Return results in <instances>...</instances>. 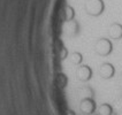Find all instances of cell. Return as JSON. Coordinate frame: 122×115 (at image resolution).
I'll return each mask as SVG.
<instances>
[{"mask_svg": "<svg viewBox=\"0 0 122 115\" xmlns=\"http://www.w3.org/2000/svg\"><path fill=\"white\" fill-rule=\"evenodd\" d=\"M84 10L90 16H100L105 10L104 0H86L84 4Z\"/></svg>", "mask_w": 122, "mask_h": 115, "instance_id": "cell-1", "label": "cell"}, {"mask_svg": "<svg viewBox=\"0 0 122 115\" xmlns=\"http://www.w3.org/2000/svg\"><path fill=\"white\" fill-rule=\"evenodd\" d=\"M95 51L96 53L100 56H107L113 52V43L108 38H99L95 43Z\"/></svg>", "mask_w": 122, "mask_h": 115, "instance_id": "cell-2", "label": "cell"}, {"mask_svg": "<svg viewBox=\"0 0 122 115\" xmlns=\"http://www.w3.org/2000/svg\"><path fill=\"white\" fill-rule=\"evenodd\" d=\"M92 75H93V71L88 65H81L76 69V77L78 81L83 82V83L90 81L92 78Z\"/></svg>", "mask_w": 122, "mask_h": 115, "instance_id": "cell-3", "label": "cell"}, {"mask_svg": "<svg viewBox=\"0 0 122 115\" xmlns=\"http://www.w3.org/2000/svg\"><path fill=\"white\" fill-rule=\"evenodd\" d=\"M96 109H97V105L93 98H85L80 101V110L82 114L91 115L96 112Z\"/></svg>", "mask_w": 122, "mask_h": 115, "instance_id": "cell-4", "label": "cell"}, {"mask_svg": "<svg viewBox=\"0 0 122 115\" xmlns=\"http://www.w3.org/2000/svg\"><path fill=\"white\" fill-rule=\"evenodd\" d=\"M98 74L104 80H109L115 75V68L111 62H104L99 67Z\"/></svg>", "mask_w": 122, "mask_h": 115, "instance_id": "cell-5", "label": "cell"}, {"mask_svg": "<svg viewBox=\"0 0 122 115\" xmlns=\"http://www.w3.org/2000/svg\"><path fill=\"white\" fill-rule=\"evenodd\" d=\"M62 31L63 34L68 36V37H75L77 36L78 31H80V25L76 21L71 20V21H67L63 23L62 25Z\"/></svg>", "mask_w": 122, "mask_h": 115, "instance_id": "cell-6", "label": "cell"}, {"mask_svg": "<svg viewBox=\"0 0 122 115\" xmlns=\"http://www.w3.org/2000/svg\"><path fill=\"white\" fill-rule=\"evenodd\" d=\"M108 36L111 39H114V40H120L122 38V24L121 23H117L114 22L112 23L108 27Z\"/></svg>", "mask_w": 122, "mask_h": 115, "instance_id": "cell-7", "label": "cell"}, {"mask_svg": "<svg viewBox=\"0 0 122 115\" xmlns=\"http://www.w3.org/2000/svg\"><path fill=\"white\" fill-rule=\"evenodd\" d=\"M77 95L81 97V100L85 98H93V90L88 85H84L77 90Z\"/></svg>", "mask_w": 122, "mask_h": 115, "instance_id": "cell-8", "label": "cell"}, {"mask_svg": "<svg viewBox=\"0 0 122 115\" xmlns=\"http://www.w3.org/2000/svg\"><path fill=\"white\" fill-rule=\"evenodd\" d=\"M98 114L99 115H113L114 114V108H113L112 105L105 102V104H102L98 107Z\"/></svg>", "mask_w": 122, "mask_h": 115, "instance_id": "cell-9", "label": "cell"}, {"mask_svg": "<svg viewBox=\"0 0 122 115\" xmlns=\"http://www.w3.org/2000/svg\"><path fill=\"white\" fill-rule=\"evenodd\" d=\"M74 17H75V9L71 6L67 5L65 7V9H63V20H65V22H67V21L74 20Z\"/></svg>", "mask_w": 122, "mask_h": 115, "instance_id": "cell-10", "label": "cell"}, {"mask_svg": "<svg viewBox=\"0 0 122 115\" xmlns=\"http://www.w3.org/2000/svg\"><path fill=\"white\" fill-rule=\"evenodd\" d=\"M69 60L75 66H81L82 61H83V55L80 52H73L71 54L69 55Z\"/></svg>", "mask_w": 122, "mask_h": 115, "instance_id": "cell-11", "label": "cell"}, {"mask_svg": "<svg viewBox=\"0 0 122 115\" xmlns=\"http://www.w3.org/2000/svg\"><path fill=\"white\" fill-rule=\"evenodd\" d=\"M113 108L115 109L116 112L122 113V95L117 97L115 100H114V105H113Z\"/></svg>", "mask_w": 122, "mask_h": 115, "instance_id": "cell-12", "label": "cell"}, {"mask_svg": "<svg viewBox=\"0 0 122 115\" xmlns=\"http://www.w3.org/2000/svg\"><path fill=\"white\" fill-rule=\"evenodd\" d=\"M58 82H59V85L61 88H65L67 85V77H66V75H59Z\"/></svg>", "mask_w": 122, "mask_h": 115, "instance_id": "cell-13", "label": "cell"}, {"mask_svg": "<svg viewBox=\"0 0 122 115\" xmlns=\"http://www.w3.org/2000/svg\"><path fill=\"white\" fill-rule=\"evenodd\" d=\"M60 58H61V60H65L66 58H68V51H67V48H66V47H62V48H61Z\"/></svg>", "mask_w": 122, "mask_h": 115, "instance_id": "cell-14", "label": "cell"}, {"mask_svg": "<svg viewBox=\"0 0 122 115\" xmlns=\"http://www.w3.org/2000/svg\"><path fill=\"white\" fill-rule=\"evenodd\" d=\"M91 115H99V114H98V113H97V114H96V113H93V114H91Z\"/></svg>", "mask_w": 122, "mask_h": 115, "instance_id": "cell-15", "label": "cell"}, {"mask_svg": "<svg viewBox=\"0 0 122 115\" xmlns=\"http://www.w3.org/2000/svg\"><path fill=\"white\" fill-rule=\"evenodd\" d=\"M113 115H115V114H113Z\"/></svg>", "mask_w": 122, "mask_h": 115, "instance_id": "cell-16", "label": "cell"}]
</instances>
